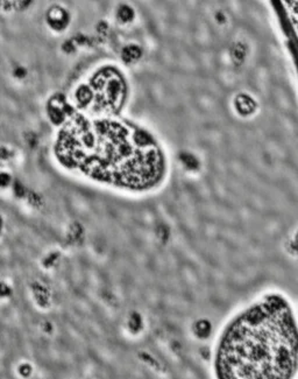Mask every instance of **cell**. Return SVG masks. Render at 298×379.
Here are the masks:
<instances>
[{
  "mask_svg": "<svg viewBox=\"0 0 298 379\" xmlns=\"http://www.w3.org/2000/svg\"><path fill=\"white\" fill-rule=\"evenodd\" d=\"M236 105H237V109H239V111L244 115L251 114V112L254 111V107H255L254 102H253L251 98H248V97H245V96L240 97V98L237 99Z\"/></svg>",
  "mask_w": 298,
  "mask_h": 379,
  "instance_id": "obj_2",
  "label": "cell"
},
{
  "mask_svg": "<svg viewBox=\"0 0 298 379\" xmlns=\"http://www.w3.org/2000/svg\"><path fill=\"white\" fill-rule=\"evenodd\" d=\"M297 373L298 327L283 295H260L217 330L211 379H295Z\"/></svg>",
  "mask_w": 298,
  "mask_h": 379,
  "instance_id": "obj_1",
  "label": "cell"
}]
</instances>
